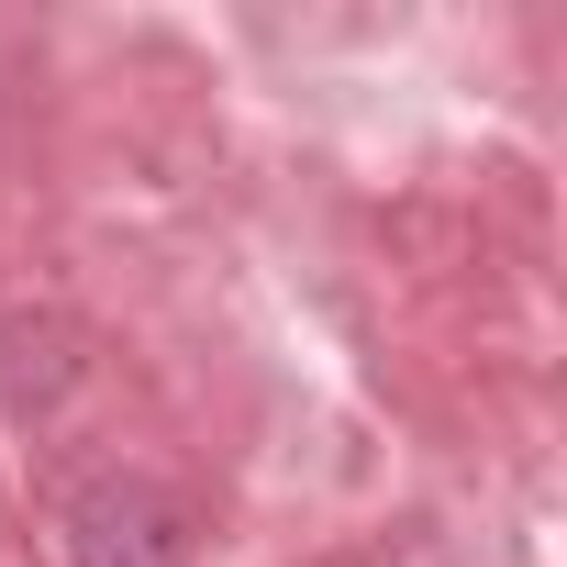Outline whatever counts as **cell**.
Masks as SVG:
<instances>
[]
</instances>
